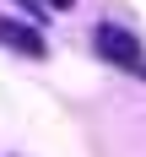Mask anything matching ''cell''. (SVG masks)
<instances>
[{
    "label": "cell",
    "instance_id": "obj_1",
    "mask_svg": "<svg viewBox=\"0 0 146 157\" xmlns=\"http://www.w3.org/2000/svg\"><path fill=\"white\" fill-rule=\"evenodd\" d=\"M92 49H97L108 65H125V71L146 76V54H141V38H135V33H125V27H114V22H103V27L92 33Z\"/></svg>",
    "mask_w": 146,
    "mask_h": 157
},
{
    "label": "cell",
    "instance_id": "obj_2",
    "mask_svg": "<svg viewBox=\"0 0 146 157\" xmlns=\"http://www.w3.org/2000/svg\"><path fill=\"white\" fill-rule=\"evenodd\" d=\"M0 44L16 49V54H32V60H43V38H38V27H27V22H11V16H0Z\"/></svg>",
    "mask_w": 146,
    "mask_h": 157
},
{
    "label": "cell",
    "instance_id": "obj_3",
    "mask_svg": "<svg viewBox=\"0 0 146 157\" xmlns=\"http://www.w3.org/2000/svg\"><path fill=\"white\" fill-rule=\"evenodd\" d=\"M16 6H27V11H70V6H76V0H16Z\"/></svg>",
    "mask_w": 146,
    "mask_h": 157
}]
</instances>
